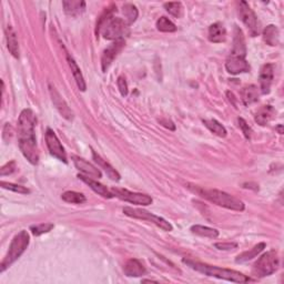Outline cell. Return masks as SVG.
<instances>
[{
  "mask_svg": "<svg viewBox=\"0 0 284 284\" xmlns=\"http://www.w3.org/2000/svg\"><path fill=\"white\" fill-rule=\"evenodd\" d=\"M37 117L31 109H24L18 119V143L20 151L31 165H38L39 149L35 128Z\"/></svg>",
  "mask_w": 284,
  "mask_h": 284,
  "instance_id": "6da1fadb",
  "label": "cell"
},
{
  "mask_svg": "<svg viewBox=\"0 0 284 284\" xmlns=\"http://www.w3.org/2000/svg\"><path fill=\"white\" fill-rule=\"evenodd\" d=\"M117 11V7L111 6L106 8L104 13L97 22V36L101 34L105 39L118 40L123 39L124 36L129 35V25L121 18L114 17V12Z\"/></svg>",
  "mask_w": 284,
  "mask_h": 284,
  "instance_id": "7a4b0ae2",
  "label": "cell"
},
{
  "mask_svg": "<svg viewBox=\"0 0 284 284\" xmlns=\"http://www.w3.org/2000/svg\"><path fill=\"white\" fill-rule=\"evenodd\" d=\"M188 189H190L192 192L197 193L201 198L208 200V201L217 204L219 207L240 212L243 211L245 209L244 203L242 202L240 199L225 192V191L217 189H202L198 187V185H191V184H188Z\"/></svg>",
  "mask_w": 284,
  "mask_h": 284,
  "instance_id": "3957f363",
  "label": "cell"
},
{
  "mask_svg": "<svg viewBox=\"0 0 284 284\" xmlns=\"http://www.w3.org/2000/svg\"><path fill=\"white\" fill-rule=\"evenodd\" d=\"M183 263H185L192 270L197 272H200L204 274L207 277H212L217 279H221V280L234 282V283H246L250 281V278L244 276L243 273L235 270L231 269H225V268H219L214 267V265H209L206 263H200L194 262V261L183 259Z\"/></svg>",
  "mask_w": 284,
  "mask_h": 284,
  "instance_id": "277c9868",
  "label": "cell"
},
{
  "mask_svg": "<svg viewBox=\"0 0 284 284\" xmlns=\"http://www.w3.org/2000/svg\"><path fill=\"white\" fill-rule=\"evenodd\" d=\"M29 243H30V236L28 234V232L25 230L20 231L19 233L13 237L6 257L2 260L1 264H0V272L2 273L4 270L8 269L11 264L15 263L16 261L21 257L22 253L27 250Z\"/></svg>",
  "mask_w": 284,
  "mask_h": 284,
  "instance_id": "5b68a950",
  "label": "cell"
},
{
  "mask_svg": "<svg viewBox=\"0 0 284 284\" xmlns=\"http://www.w3.org/2000/svg\"><path fill=\"white\" fill-rule=\"evenodd\" d=\"M280 259L276 250H271L269 252L261 255L257 262L254 263L252 274L255 278H264L271 276L279 269Z\"/></svg>",
  "mask_w": 284,
  "mask_h": 284,
  "instance_id": "8992f818",
  "label": "cell"
},
{
  "mask_svg": "<svg viewBox=\"0 0 284 284\" xmlns=\"http://www.w3.org/2000/svg\"><path fill=\"white\" fill-rule=\"evenodd\" d=\"M122 211L127 217L133 218V219H140V220H143V221L152 222L153 225L159 227L160 229H162L164 231L171 232L172 230H173V227H172V225L169 221H167L166 219H164L162 217L156 216V214L144 210V209L125 207L123 208Z\"/></svg>",
  "mask_w": 284,
  "mask_h": 284,
  "instance_id": "52a82bcc",
  "label": "cell"
},
{
  "mask_svg": "<svg viewBox=\"0 0 284 284\" xmlns=\"http://www.w3.org/2000/svg\"><path fill=\"white\" fill-rule=\"evenodd\" d=\"M111 192L114 195L115 198H118L122 201L129 202L131 204H137V206H150L153 202L152 198L148 194L143 193H138V192H132V191H129L127 189H120V188H113L111 189Z\"/></svg>",
  "mask_w": 284,
  "mask_h": 284,
  "instance_id": "ba28073f",
  "label": "cell"
},
{
  "mask_svg": "<svg viewBox=\"0 0 284 284\" xmlns=\"http://www.w3.org/2000/svg\"><path fill=\"white\" fill-rule=\"evenodd\" d=\"M239 16L243 24L248 27L250 35L255 37L259 35L260 31V24L258 20V17L255 12L251 9V7L245 1H240L239 3Z\"/></svg>",
  "mask_w": 284,
  "mask_h": 284,
  "instance_id": "9c48e42d",
  "label": "cell"
},
{
  "mask_svg": "<svg viewBox=\"0 0 284 284\" xmlns=\"http://www.w3.org/2000/svg\"><path fill=\"white\" fill-rule=\"evenodd\" d=\"M46 143H47L48 150L51 156L62 161L63 164H68V158L66 151H64V148L58 139L57 134L50 128H48L47 131H46Z\"/></svg>",
  "mask_w": 284,
  "mask_h": 284,
  "instance_id": "30bf717a",
  "label": "cell"
},
{
  "mask_svg": "<svg viewBox=\"0 0 284 284\" xmlns=\"http://www.w3.org/2000/svg\"><path fill=\"white\" fill-rule=\"evenodd\" d=\"M125 40L124 39H118L114 40L108 48H107L101 57V68L102 72H106L108 70L111 63L114 62V60L117 58V56L121 53V50L124 48Z\"/></svg>",
  "mask_w": 284,
  "mask_h": 284,
  "instance_id": "8fae6325",
  "label": "cell"
},
{
  "mask_svg": "<svg viewBox=\"0 0 284 284\" xmlns=\"http://www.w3.org/2000/svg\"><path fill=\"white\" fill-rule=\"evenodd\" d=\"M227 71L231 74H239L250 71V64L245 57L237 55H230L226 61Z\"/></svg>",
  "mask_w": 284,
  "mask_h": 284,
  "instance_id": "7c38bea8",
  "label": "cell"
},
{
  "mask_svg": "<svg viewBox=\"0 0 284 284\" xmlns=\"http://www.w3.org/2000/svg\"><path fill=\"white\" fill-rule=\"evenodd\" d=\"M49 91H50V96H51V99H53L54 105L60 113V114H61L64 119L71 121L73 119V113L68 107L66 100L63 99L61 95L59 94L57 89H56L53 85H49Z\"/></svg>",
  "mask_w": 284,
  "mask_h": 284,
  "instance_id": "4fadbf2b",
  "label": "cell"
},
{
  "mask_svg": "<svg viewBox=\"0 0 284 284\" xmlns=\"http://www.w3.org/2000/svg\"><path fill=\"white\" fill-rule=\"evenodd\" d=\"M274 77V66L272 63H267L260 70V91L262 95L270 94L271 85Z\"/></svg>",
  "mask_w": 284,
  "mask_h": 284,
  "instance_id": "5bb4252c",
  "label": "cell"
},
{
  "mask_svg": "<svg viewBox=\"0 0 284 284\" xmlns=\"http://www.w3.org/2000/svg\"><path fill=\"white\" fill-rule=\"evenodd\" d=\"M71 159L77 169L79 171H81L82 173H85L86 175L91 176V178H98V179H100L102 176L101 171L98 169V168H96L94 165H91L90 162H88L87 160L82 159V158L78 157V156H72Z\"/></svg>",
  "mask_w": 284,
  "mask_h": 284,
  "instance_id": "9a60e30c",
  "label": "cell"
},
{
  "mask_svg": "<svg viewBox=\"0 0 284 284\" xmlns=\"http://www.w3.org/2000/svg\"><path fill=\"white\" fill-rule=\"evenodd\" d=\"M78 178L80 179L81 181H83V182H85V183H87L88 185H89V187L92 190H94L96 193L101 195V197L107 198V199L114 198V195L113 194V192H111V190H109L108 188L106 187V185H104L102 183L98 182L97 180H94L92 178H89V176L85 175V174H78Z\"/></svg>",
  "mask_w": 284,
  "mask_h": 284,
  "instance_id": "2e32d148",
  "label": "cell"
},
{
  "mask_svg": "<svg viewBox=\"0 0 284 284\" xmlns=\"http://www.w3.org/2000/svg\"><path fill=\"white\" fill-rule=\"evenodd\" d=\"M124 274L129 278H139L143 277L147 273L144 265L137 259H130L127 261L123 268Z\"/></svg>",
  "mask_w": 284,
  "mask_h": 284,
  "instance_id": "e0dca14e",
  "label": "cell"
},
{
  "mask_svg": "<svg viewBox=\"0 0 284 284\" xmlns=\"http://www.w3.org/2000/svg\"><path fill=\"white\" fill-rule=\"evenodd\" d=\"M209 41L213 44H222L226 43L227 40V30L225 26L221 22H216V24L209 27Z\"/></svg>",
  "mask_w": 284,
  "mask_h": 284,
  "instance_id": "ac0fdd59",
  "label": "cell"
},
{
  "mask_svg": "<svg viewBox=\"0 0 284 284\" xmlns=\"http://www.w3.org/2000/svg\"><path fill=\"white\" fill-rule=\"evenodd\" d=\"M63 10L68 16L77 17L86 10V2L80 0H64L62 1Z\"/></svg>",
  "mask_w": 284,
  "mask_h": 284,
  "instance_id": "d6986e66",
  "label": "cell"
},
{
  "mask_svg": "<svg viewBox=\"0 0 284 284\" xmlns=\"http://www.w3.org/2000/svg\"><path fill=\"white\" fill-rule=\"evenodd\" d=\"M92 157H94V160L96 161V164H98V166H99L100 168H102V169L105 170L107 175H108L111 180L120 181L121 175L119 174V172L115 170L114 168L111 166L110 164H108V162L102 159V158L99 155H98V153L95 150H92Z\"/></svg>",
  "mask_w": 284,
  "mask_h": 284,
  "instance_id": "ffe728a7",
  "label": "cell"
},
{
  "mask_svg": "<svg viewBox=\"0 0 284 284\" xmlns=\"http://www.w3.org/2000/svg\"><path fill=\"white\" fill-rule=\"evenodd\" d=\"M263 40L265 44L271 46V47H276L280 44V31L279 28L274 25H269L263 30Z\"/></svg>",
  "mask_w": 284,
  "mask_h": 284,
  "instance_id": "44dd1931",
  "label": "cell"
},
{
  "mask_svg": "<svg viewBox=\"0 0 284 284\" xmlns=\"http://www.w3.org/2000/svg\"><path fill=\"white\" fill-rule=\"evenodd\" d=\"M276 115V110L272 106H263L255 114V122L260 125H267Z\"/></svg>",
  "mask_w": 284,
  "mask_h": 284,
  "instance_id": "7402d4cb",
  "label": "cell"
},
{
  "mask_svg": "<svg viewBox=\"0 0 284 284\" xmlns=\"http://www.w3.org/2000/svg\"><path fill=\"white\" fill-rule=\"evenodd\" d=\"M67 60H68L69 66H70V69H71V72L73 74L74 80H76V82H77L78 88L81 91H86L87 90V85H86L85 78H83L82 73H81L80 68L78 67V64H77L76 61H74V59L72 57H70V55L67 56Z\"/></svg>",
  "mask_w": 284,
  "mask_h": 284,
  "instance_id": "603a6c76",
  "label": "cell"
},
{
  "mask_svg": "<svg viewBox=\"0 0 284 284\" xmlns=\"http://www.w3.org/2000/svg\"><path fill=\"white\" fill-rule=\"evenodd\" d=\"M241 99L244 106L252 105L259 100V88L254 85L244 87L241 90Z\"/></svg>",
  "mask_w": 284,
  "mask_h": 284,
  "instance_id": "cb8c5ba5",
  "label": "cell"
},
{
  "mask_svg": "<svg viewBox=\"0 0 284 284\" xmlns=\"http://www.w3.org/2000/svg\"><path fill=\"white\" fill-rule=\"evenodd\" d=\"M6 39H7V47L10 54L15 58H19V45H18L16 32L13 31L11 26L6 28Z\"/></svg>",
  "mask_w": 284,
  "mask_h": 284,
  "instance_id": "d4e9b609",
  "label": "cell"
},
{
  "mask_svg": "<svg viewBox=\"0 0 284 284\" xmlns=\"http://www.w3.org/2000/svg\"><path fill=\"white\" fill-rule=\"evenodd\" d=\"M265 246H267V244H265L264 242H261V243L255 245L254 248H252L250 251H245V252L237 255L235 259V262L244 263V262H248L249 260H252L253 258H257L258 255L265 249Z\"/></svg>",
  "mask_w": 284,
  "mask_h": 284,
  "instance_id": "484cf974",
  "label": "cell"
},
{
  "mask_svg": "<svg viewBox=\"0 0 284 284\" xmlns=\"http://www.w3.org/2000/svg\"><path fill=\"white\" fill-rule=\"evenodd\" d=\"M190 231L192 232L193 234L202 236V237H209V239H217L219 236V231L217 229H213V227L195 225L191 227Z\"/></svg>",
  "mask_w": 284,
  "mask_h": 284,
  "instance_id": "4316f807",
  "label": "cell"
},
{
  "mask_svg": "<svg viewBox=\"0 0 284 284\" xmlns=\"http://www.w3.org/2000/svg\"><path fill=\"white\" fill-rule=\"evenodd\" d=\"M202 122L212 133L216 134V136L220 137V138L227 137V129L225 128V125H222L220 122H219V121L214 120V119H209V120H203Z\"/></svg>",
  "mask_w": 284,
  "mask_h": 284,
  "instance_id": "83f0119b",
  "label": "cell"
},
{
  "mask_svg": "<svg viewBox=\"0 0 284 284\" xmlns=\"http://www.w3.org/2000/svg\"><path fill=\"white\" fill-rule=\"evenodd\" d=\"M122 13H123V16H124V21L127 22L129 26L132 25L133 22L137 20L138 15H139L137 7L134 6V4H132V3H125V4H123Z\"/></svg>",
  "mask_w": 284,
  "mask_h": 284,
  "instance_id": "f1b7e54d",
  "label": "cell"
},
{
  "mask_svg": "<svg viewBox=\"0 0 284 284\" xmlns=\"http://www.w3.org/2000/svg\"><path fill=\"white\" fill-rule=\"evenodd\" d=\"M61 199L64 202L72 204H82L87 201V198L80 192L76 191H66L61 195Z\"/></svg>",
  "mask_w": 284,
  "mask_h": 284,
  "instance_id": "f546056e",
  "label": "cell"
},
{
  "mask_svg": "<svg viewBox=\"0 0 284 284\" xmlns=\"http://www.w3.org/2000/svg\"><path fill=\"white\" fill-rule=\"evenodd\" d=\"M157 29L161 32H175L176 26L167 17H161L157 20Z\"/></svg>",
  "mask_w": 284,
  "mask_h": 284,
  "instance_id": "4dcf8cb0",
  "label": "cell"
},
{
  "mask_svg": "<svg viewBox=\"0 0 284 284\" xmlns=\"http://www.w3.org/2000/svg\"><path fill=\"white\" fill-rule=\"evenodd\" d=\"M166 10L175 18H181L183 15V7L181 2H167L164 4Z\"/></svg>",
  "mask_w": 284,
  "mask_h": 284,
  "instance_id": "1f68e13d",
  "label": "cell"
},
{
  "mask_svg": "<svg viewBox=\"0 0 284 284\" xmlns=\"http://www.w3.org/2000/svg\"><path fill=\"white\" fill-rule=\"evenodd\" d=\"M55 227L53 223H41V225H37V226H32L30 227L31 233L35 236H39L43 235L45 233H48L51 230Z\"/></svg>",
  "mask_w": 284,
  "mask_h": 284,
  "instance_id": "d6a6232c",
  "label": "cell"
},
{
  "mask_svg": "<svg viewBox=\"0 0 284 284\" xmlns=\"http://www.w3.org/2000/svg\"><path fill=\"white\" fill-rule=\"evenodd\" d=\"M1 187L3 189L10 190V191H12V192H16V193H20V194H29L30 193V190L24 187V185L6 182V181H1Z\"/></svg>",
  "mask_w": 284,
  "mask_h": 284,
  "instance_id": "836d02e7",
  "label": "cell"
},
{
  "mask_svg": "<svg viewBox=\"0 0 284 284\" xmlns=\"http://www.w3.org/2000/svg\"><path fill=\"white\" fill-rule=\"evenodd\" d=\"M16 169H17L16 161H9L8 164H6V165L1 167V169H0V175L4 176V175L11 174V173H13V172L16 171Z\"/></svg>",
  "mask_w": 284,
  "mask_h": 284,
  "instance_id": "e575fe53",
  "label": "cell"
},
{
  "mask_svg": "<svg viewBox=\"0 0 284 284\" xmlns=\"http://www.w3.org/2000/svg\"><path fill=\"white\" fill-rule=\"evenodd\" d=\"M214 248L221 251H231L237 248V243L235 242H218L214 244Z\"/></svg>",
  "mask_w": 284,
  "mask_h": 284,
  "instance_id": "d590c367",
  "label": "cell"
},
{
  "mask_svg": "<svg viewBox=\"0 0 284 284\" xmlns=\"http://www.w3.org/2000/svg\"><path fill=\"white\" fill-rule=\"evenodd\" d=\"M117 85H118V89L120 91V94L122 97H127L128 95V83L125 78L123 76H120L117 80Z\"/></svg>",
  "mask_w": 284,
  "mask_h": 284,
  "instance_id": "8d00e7d4",
  "label": "cell"
},
{
  "mask_svg": "<svg viewBox=\"0 0 284 284\" xmlns=\"http://www.w3.org/2000/svg\"><path fill=\"white\" fill-rule=\"evenodd\" d=\"M237 121H239V127L241 128L242 132H243L244 137H245L246 139H250V138H251V134H252V129H251V128L249 127V124L246 123V121H245L244 119L239 118V119H237Z\"/></svg>",
  "mask_w": 284,
  "mask_h": 284,
  "instance_id": "74e56055",
  "label": "cell"
},
{
  "mask_svg": "<svg viewBox=\"0 0 284 284\" xmlns=\"http://www.w3.org/2000/svg\"><path fill=\"white\" fill-rule=\"evenodd\" d=\"M12 134H13V129L11 127V124L10 123H6L4 124V127H3V130H2V138H3V140H6L7 139V136L10 137V139L12 138Z\"/></svg>",
  "mask_w": 284,
  "mask_h": 284,
  "instance_id": "f35d334b",
  "label": "cell"
},
{
  "mask_svg": "<svg viewBox=\"0 0 284 284\" xmlns=\"http://www.w3.org/2000/svg\"><path fill=\"white\" fill-rule=\"evenodd\" d=\"M277 129H278V131H279V133H280V134H283V130H282V124H280V125H279V127H278Z\"/></svg>",
  "mask_w": 284,
  "mask_h": 284,
  "instance_id": "ab89813d",
  "label": "cell"
}]
</instances>
